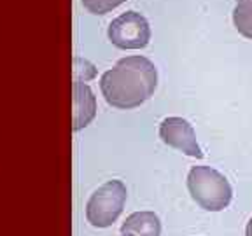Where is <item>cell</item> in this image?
<instances>
[{"label": "cell", "mask_w": 252, "mask_h": 236, "mask_svg": "<svg viewBox=\"0 0 252 236\" xmlns=\"http://www.w3.org/2000/svg\"><path fill=\"white\" fill-rule=\"evenodd\" d=\"M158 88V70L144 56H126L100 77V89L110 107L130 110L151 98Z\"/></svg>", "instance_id": "6da1fadb"}, {"label": "cell", "mask_w": 252, "mask_h": 236, "mask_svg": "<svg viewBox=\"0 0 252 236\" xmlns=\"http://www.w3.org/2000/svg\"><path fill=\"white\" fill-rule=\"evenodd\" d=\"M189 194L207 212L224 210L233 198L228 178L212 166H193L188 173Z\"/></svg>", "instance_id": "7a4b0ae2"}, {"label": "cell", "mask_w": 252, "mask_h": 236, "mask_svg": "<svg viewBox=\"0 0 252 236\" xmlns=\"http://www.w3.org/2000/svg\"><path fill=\"white\" fill-rule=\"evenodd\" d=\"M128 191L121 180H109L100 185L86 203V219L93 228H110L125 208Z\"/></svg>", "instance_id": "3957f363"}, {"label": "cell", "mask_w": 252, "mask_h": 236, "mask_svg": "<svg viewBox=\"0 0 252 236\" xmlns=\"http://www.w3.org/2000/svg\"><path fill=\"white\" fill-rule=\"evenodd\" d=\"M107 37L119 49H144L151 40L149 21L135 11H126L110 21Z\"/></svg>", "instance_id": "277c9868"}, {"label": "cell", "mask_w": 252, "mask_h": 236, "mask_svg": "<svg viewBox=\"0 0 252 236\" xmlns=\"http://www.w3.org/2000/svg\"><path fill=\"white\" fill-rule=\"evenodd\" d=\"M159 138L163 140V144L181 150L186 156L196 157V159L203 157V152L196 142V133L188 119L177 118V116L163 119L159 124Z\"/></svg>", "instance_id": "5b68a950"}, {"label": "cell", "mask_w": 252, "mask_h": 236, "mask_svg": "<svg viewBox=\"0 0 252 236\" xmlns=\"http://www.w3.org/2000/svg\"><path fill=\"white\" fill-rule=\"evenodd\" d=\"M72 94H74L72 96V105H74L72 121H74V130L79 131L86 128L96 116V96L93 89L81 81H74Z\"/></svg>", "instance_id": "8992f818"}, {"label": "cell", "mask_w": 252, "mask_h": 236, "mask_svg": "<svg viewBox=\"0 0 252 236\" xmlns=\"http://www.w3.org/2000/svg\"><path fill=\"white\" fill-rule=\"evenodd\" d=\"M121 233L131 236H161V220L149 210L135 212L126 217L121 226Z\"/></svg>", "instance_id": "52a82bcc"}, {"label": "cell", "mask_w": 252, "mask_h": 236, "mask_svg": "<svg viewBox=\"0 0 252 236\" xmlns=\"http://www.w3.org/2000/svg\"><path fill=\"white\" fill-rule=\"evenodd\" d=\"M233 25L242 35L252 40V0H236L233 9Z\"/></svg>", "instance_id": "ba28073f"}, {"label": "cell", "mask_w": 252, "mask_h": 236, "mask_svg": "<svg viewBox=\"0 0 252 236\" xmlns=\"http://www.w3.org/2000/svg\"><path fill=\"white\" fill-rule=\"evenodd\" d=\"M81 2L91 14H105V12L119 7L126 0H81Z\"/></svg>", "instance_id": "9c48e42d"}, {"label": "cell", "mask_w": 252, "mask_h": 236, "mask_svg": "<svg viewBox=\"0 0 252 236\" xmlns=\"http://www.w3.org/2000/svg\"><path fill=\"white\" fill-rule=\"evenodd\" d=\"M74 75H75V81L86 83V81H90V79H93L94 75H96V68H94L88 59L75 58L74 59Z\"/></svg>", "instance_id": "30bf717a"}, {"label": "cell", "mask_w": 252, "mask_h": 236, "mask_svg": "<svg viewBox=\"0 0 252 236\" xmlns=\"http://www.w3.org/2000/svg\"><path fill=\"white\" fill-rule=\"evenodd\" d=\"M245 236H252V217H251V220H249L247 229H245Z\"/></svg>", "instance_id": "8fae6325"}, {"label": "cell", "mask_w": 252, "mask_h": 236, "mask_svg": "<svg viewBox=\"0 0 252 236\" xmlns=\"http://www.w3.org/2000/svg\"><path fill=\"white\" fill-rule=\"evenodd\" d=\"M123 236H131V235H123Z\"/></svg>", "instance_id": "7c38bea8"}]
</instances>
